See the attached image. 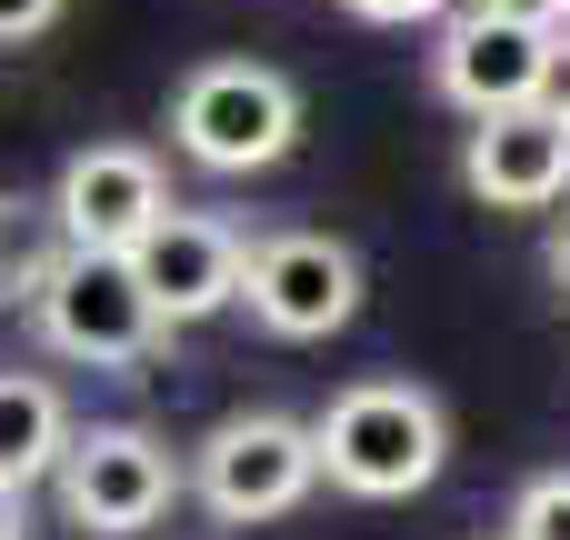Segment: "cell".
Returning <instances> with one entry per match:
<instances>
[{"label":"cell","instance_id":"e0dca14e","mask_svg":"<svg viewBox=\"0 0 570 540\" xmlns=\"http://www.w3.org/2000/svg\"><path fill=\"white\" fill-rule=\"evenodd\" d=\"M551 281H561V291H570V220H561V230H551Z\"/></svg>","mask_w":570,"mask_h":540},{"label":"cell","instance_id":"8fae6325","mask_svg":"<svg viewBox=\"0 0 570 540\" xmlns=\"http://www.w3.org/2000/svg\"><path fill=\"white\" fill-rule=\"evenodd\" d=\"M60 451H70V411H60V391L30 381V371H0V491L50 481Z\"/></svg>","mask_w":570,"mask_h":540},{"label":"cell","instance_id":"9a60e30c","mask_svg":"<svg viewBox=\"0 0 570 540\" xmlns=\"http://www.w3.org/2000/svg\"><path fill=\"white\" fill-rule=\"evenodd\" d=\"M541 110H551V120L570 130V30L551 40V70H541Z\"/></svg>","mask_w":570,"mask_h":540},{"label":"cell","instance_id":"ba28073f","mask_svg":"<svg viewBox=\"0 0 570 540\" xmlns=\"http://www.w3.org/2000/svg\"><path fill=\"white\" fill-rule=\"evenodd\" d=\"M541 70H551V30H521V20H501V10H451V20H441L431 80H441L451 110H471V120L541 110Z\"/></svg>","mask_w":570,"mask_h":540},{"label":"cell","instance_id":"2e32d148","mask_svg":"<svg viewBox=\"0 0 570 540\" xmlns=\"http://www.w3.org/2000/svg\"><path fill=\"white\" fill-rule=\"evenodd\" d=\"M341 10H361V20H391V30H401V20H441L451 0H341Z\"/></svg>","mask_w":570,"mask_h":540},{"label":"cell","instance_id":"30bf717a","mask_svg":"<svg viewBox=\"0 0 570 540\" xmlns=\"http://www.w3.org/2000/svg\"><path fill=\"white\" fill-rule=\"evenodd\" d=\"M461 180L471 200L491 210H551L570 190V130L551 110H501V120H471L461 140Z\"/></svg>","mask_w":570,"mask_h":540},{"label":"cell","instance_id":"3957f363","mask_svg":"<svg viewBox=\"0 0 570 540\" xmlns=\"http://www.w3.org/2000/svg\"><path fill=\"white\" fill-rule=\"evenodd\" d=\"M170 140L200 170H271L301 140V90L271 60H200L170 90Z\"/></svg>","mask_w":570,"mask_h":540},{"label":"cell","instance_id":"7c38bea8","mask_svg":"<svg viewBox=\"0 0 570 540\" xmlns=\"http://www.w3.org/2000/svg\"><path fill=\"white\" fill-rule=\"evenodd\" d=\"M501 540H570V471L521 481V501H511V531H501Z\"/></svg>","mask_w":570,"mask_h":540},{"label":"cell","instance_id":"5b68a950","mask_svg":"<svg viewBox=\"0 0 570 540\" xmlns=\"http://www.w3.org/2000/svg\"><path fill=\"white\" fill-rule=\"evenodd\" d=\"M240 301L271 341H331L361 311V251L331 230H271L240 261Z\"/></svg>","mask_w":570,"mask_h":540},{"label":"cell","instance_id":"5bb4252c","mask_svg":"<svg viewBox=\"0 0 570 540\" xmlns=\"http://www.w3.org/2000/svg\"><path fill=\"white\" fill-rule=\"evenodd\" d=\"M50 20H60V0H0V50L10 40H40Z\"/></svg>","mask_w":570,"mask_h":540},{"label":"cell","instance_id":"9c48e42d","mask_svg":"<svg viewBox=\"0 0 570 540\" xmlns=\"http://www.w3.org/2000/svg\"><path fill=\"white\" fill-rule=\"evenodd\" d=\"M240 261H250V240H240L230 220H210V210H170V220L130 251V271H140V291H150V311H160L170 331L230 311V301H240Z\"/></svg>","mask_w":570,"mask_h":540},{"label":"cell","instance_id":"52a82bcc","mask_svg":"<svg viewBox=\"0 0 570 540\" xmlns=\"http://www.w3.org/2000/svg\"><path fill=\"white\" fill-rule=\"evenodd\" d=\"M60 511L80 521V531L100 540H130L150 531L160 511H170V491H180V461L150 441V431H130V421H100V431H70V451H60Z\"/></svg>","mask_w":570,"mask_h":540},{"label":"cell","instance_id":"4fadbf2b","mask_svg":"<svg viewBox=\"0 0 570 540\" xmlns=\"http://www.w3.org/2000/svg\"><path fill=\"white\" fill-rule=\"evenodd\" d=\"M471 10H501V20H521V30H570V0H471Z\"/></svg>","mask_w":570,"mask_h":540},{"label":"cell","instance_id":"ac0fdd59","mask_svg":"<svg viewBox=\"0 0 570 540\" xmlns=\"http://www.w3.org/2000/svg\"><path fill=\"white\" fill-rule=\"evenodd\" d=\"M30 521H20V491H0V540H20Z\"/></svg>","mask_w":570,"mask_h":540},{"label":"cell","instance_id":"8992f818","mask_svg":"<svg viewBox=\"0 0 570 540\" xmlns=\"http://www.w3.org/2000/svg\"><path fill=\"white\" fill-rule=\"evenodd\" d=\"M50 210H60V251H110V261H130L180 200H170V180H160V160H150L140 140H90V150L60 160Z\"/></svg>","mask_w":570,"mask_h":540},{"label":"cell","instance_id":"7a4b0ae2","mask_svg":"<svg viewBox=\"0 0 570 540\" xmlns=\"http://www.w3.org/2000/svg\"><path fill=\"white\" fill-rule=\"evenodd\" d=\"M20 301H30V321H40V341H50L60 361H90V371H130V361H150L160 331H170V321L150 311L140 271L110 261V251H50V261H30V271H20Z\"/></svg>","mask_w":570,"mask_h":540},{"label":"cell","instance_id":"6da1fadb","mask_svg":"<svg viewBox=\"0 0 570 540\" xmlns=\"http://www.w3.org/2000/svg\"><path fill=\"white\" fill-rule=\"evenodd\" d=\"M311 451H321L331 491H351V501H411V491L441 481L451 421H441V401L421 381H351L311 421Z\"/></svg>","mask_w":570,"mask_h":540},{"label":"cell","instance_id":"277c9868","mask_svg":"<svg viewBox=\"0 0 570 540\" xmlns=\"http://www.w3.org/2000/svg\"><path fill=\"white\" fill-rule=\"evenodd\" d=\"M190 481H200L210 521H281V511H301L311 481H321L311 421H291V411H230V421L200 441Z\"/></svg>","mask_w":570,"mask_h":540}]
</instances>
